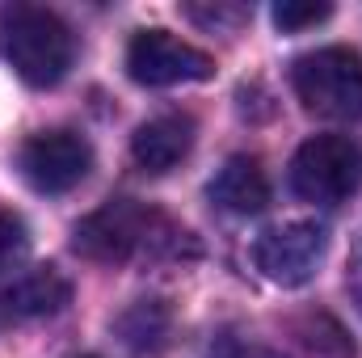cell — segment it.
Returning a JSON list of instances; mask_svg holds the SVG:
<instances>
[{
  "instance_id": "cell-1",
  "label": "cell",
  "mask_w": 362,
  "mask_h": 358,
  "mask_svg": "<svg viewBox=\"0 0 362 358\" xmlns=\"http://www.w3.org/2000/svg\"><path fill=\"white\" fill-rule=\"evenodd\" d=\"M72 249L101 266H144L198 258V241L160 207L139 198H114L72 228Z\"/></svg>"
},
{
  "instance_id": "cell-2",
  "label": "cell",
  "mask_w": 362,
  "mask_h": 358,
  "mask_svg": "<svg viewBox=\"0 0 362 358\" xmlns=\"http://www.w3.org/2000/svg\"><path fill=\"white\" fill-rule=\"evenodd\" d=\"M0 55L34 89H51L68 76L76 59V34L68 21L38 4L0 8Z\"/></svg>"
},
{
  "instance_id": "cell-3",
  "label": "cell",
  "mask_w": 362,
  "mask_h": 358,
  "mask_svg": "<svg viewBox=\"0 0 362 358\" xmlns=\"http://www.w3.org/2000/svg\"><path fill=\"white\" fill-rule=\"evenodd\" d=\"M291 85L303 110L333 122H362V55L354 47H320L299 55Z\"/></svg>"
},
{
  "instance_id": "cell-4",
  "label": "cell",
  "mask_w": 362,
  "mask_h": 358,
  "mask_svg": "<svg viewBox=\"0 0 362 358\" xmlns=\"http://www.w3.org/2000/svg\"><path fill=\"white\" fill-rule=\"evenodd\" d=\"M291 190L316 207H341L362 190V144L350 135H312L291 161Z\"/></svg>"
},
{
  "instance_id": "cell-5",
  "label": "cell",
  "mask_w": 362,
  "mask_h": 358,
  "mask_svg": "<svg viewBox=\"0 0 362 358\" xmlns=\"http://www.w3.org/2000/svg\"><path fill=\"white\" fill-rule=\"evenodd\" d=\"M127 72L135 85L169 89V85H189V81H211L215 59L169 30H139L127 47Z\"/></svg>"
},
{
  "instance_id": "cell-6",
  "label": "cell",
  "mask_w": 362,
  "mask_h": 358,
  "mask_svg": "<svg viewBox=\"0 0 362 358\" xmlns=\"http://www.w3.org/2000/svg\"><path fill=\"white\" fill-rule=\"evenodd\" d=\"M329 253V232L312 219H295V224H278L266 228L253 241V266L262 270V278H270L274 287H303L316 278V270Z\"/></svg>"
},
{
  "instance_id": "cell-7",
  "label": "cell",
  "mask_w": 362,
  "mask_h": 358,
  "mask_svg": "<svg viewBox=\"0 0 362 358\" xmlns=\"http://www.w3.org/2000/svg\"><path fill=\"white\" fill-rule=\"evenodd\" d=\"M17 169L38 194H68L93 169V148L85 135L55 127V131H38L21 144L17 152Z\"/></svg>"
},
{
  "instance_id": "cell-8",
  "label": "cell",
  "mask_w": 362,
  "mask_h": 358,
  "mask_svg": "<svg viewBox=\"0 0 362 358\" xmlns=\"http://www.w3.org/2000/svg\"><path fill=\"white\" fill-rule=\"evenodd\" d=\"M194 148V118L189 114H160L148 118L131 135V156L144 173H173Z\"/></svg>"
},
{
  "instance_id": "cell-9",
  "label": "cell",
  "mask_w": 362,
  "mask_h": 358,
  "mask_svg": "<svg viewBox=\"0 0 362 358\" xmlns=\"http://www.w3.org/2000/svg\"><path fill=\"white\" fill-rule=\"evenodd\" d=\"M72 304V282L55 266H38L21 278H13L0 291V316L8 321H34V316H55Z\"/></svg>"
},
{
  "instance_id": "cell-10",
  "label": "cell",
  "mask_w": 362,
  "mask_h": 358,
  "mask_svg": "<svg viewBox=\"0 0 362 358\" xmlns=\"http://www.w3.org/2000/svg\"><path fill=\"white\" fill-rule=\"evenodd\" d=\"M211 202L228 215H257L270 207V178L257 156H228L206 185Z\"/></svg>"
},
{
  "instance_id": "cell-11",
  "label": "cell",
  "mask_w": 362,
  "mask_h": 358,
  "mask_svg": "<svg viewBox=\"0 0 362 358\" xmlns=\"http://www.w3.org/2000/svg\"><path fill=\"white\" fill-rule=\"evenodd\" d=\"M118 333L135 354H156L169 346L173 333V308L165 299H139L135 308H127L118 316Z\"/></svg>"
},
{
  "instance_id": "cell-12",
  "label": "cell",
  "mask_w": 362,
  "mask_h": 358,
  "mask_svg": "<svg viewBox=\"0 0 362 358\" xmlns=\"http://www.w3.org/2000/svg\"><path fill=\"white\" fill-rule=\"evenodd\" d=\"M299 337H303V346H308L316 358H354L350 333H346L333 316H325V312L308 316V321L299 325Z\"/></svg>"
},
{
  "instance_id": "cell-13",
  "label": "cell",
  "mask_w": 362,
  "mask_h": 358,
  "mask_svg": "<svg viewBox=\"0 0 362 358\" xmlns=\"http://www.w3.org/2000/svg\"><path fill=\"white\" fill-rule=\"evenodd\" d=\"M270 17L282 34H299V30H312V25L329 21L333 8L329 4H312V0H282V4L270 8Z\"/></svg>"
},
{
  "instance_id": "cell-14",
  "label": "cell",
  "mask_w": 362,
  "mask_h": 358,
  "mask_svg": "<svg viewBox=\"0 0 362 358\" xmlns=\"http://www.w3.org/2000/svg\"><path fill=\"white\" fill-rule=\"evenodd\" d=\"M185 17H194V21H202V25H240V21H249V8L245 4H211V8H202V4H185Z\"/></svg>"
},
{
  "instance_id": "cell-15",
  "label": "cell",
  "mask_w": 362,
  "mask_h": 358,
  "mask_svg": "<svg viewBox=\"0 0 362 358\" xmlns=\"http://www.w3.org/2000/svg\"><path fill=\"white\" fill-rule=\"evenodd\" d=\"M25 245V224L8 211H0V262H8L17 249Z\"/></svg>"
},
{
  "instance_id": "cell-16",
  "label": "cell",
  "mask_w": 362,
  "mask_h": 358,
  "mask_svg": "<svg viewBox=\"0 0 362 358\" xmlns=\"http://www.w3.org/2000/svg\"><path fill=\"white\" fill-rule=\"evenodd\" d=\"M211 358H282V354H278V350H270V346H245V342L223 337V342L211 350Z\"/></svg>"
},
{
  "instance_id": "cell-17",
  "label": "cell",
  "mask_w": 362,
  "mask_h": 358,
  "mask_svg": "<svg viewBox=\"0 0 362 358\" xmlns=\"http://www.w3.org/2000/svg\"><path fill=\"white\" fill-rule=\"evenodd\" d=\"M350 287H354V299L362 308V241L354 245V258H350Z\"/></svg>"
},
{
  "instance_id": "cell-18",
  "label": "cell",
  "mask_w": 362,
  "mask_h": 358,
  "mask_svg": "<svg viewBox=\"0 0 362 358\" xmlns=\"http://www.w3.org/2000/svg\"><path fill=\"white\" fill-rule=\"evenodd\" d=\"M85 358H97V354H85Z\"/></svg>"
}]
</instances>
